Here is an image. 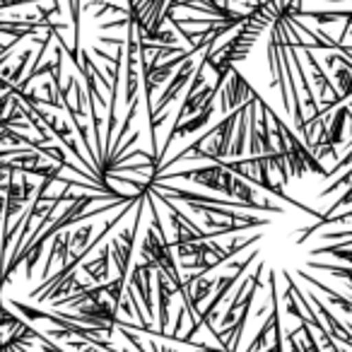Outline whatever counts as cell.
<instances>
[{
	"label": "cell",
	"mask_w": 352,
	"mask_h": 352,
	"mask_svg": "<svg viewBox=\"0 0 352 352\" xmlns=\"http://www.w3.org/2000/svg\"><path fill=\"white\" fill-rule=\"evenodd\" d=\"M152 278H155V268H152L145 258L138 261V263L133 265V273L128 275V285L135 289L147 318H152V311H155V304H152Z\"/></svg>",
	"instance_id": "cell-6"
},
{
	"label": "cell",
	"mask_w": 352,
	"mask_h": 352,
	"mask_svg": "<svg viewBox=\"0 0 352 352\" xmlns=\"http://www.w3.org/2000/svg\"><path fill=\"white\" fill-rule=\"evenodd\" d=\"M268 116H270V121H273L275 147H278V150L285 155V160H287L289 176H292V179H304L309 171H314V174H318V176L326 179L328 169H323L321 160L309 150L307 142L299 140V138L287 128V123H285L283 118L273 111V109H268Z\"/></svg>",
	"instance_id": "cell-2"
},
{
	"label": "cell",
	"mask_w": 352,
	"mask_h": 352,
	"mask_svg": "<svg viewBox=\"0 0 352 352\" xmlns=\"http://www.w3.org/2000/svg\"><path fill=\"white\" fill-rule=\"evenodd\" d=\"M196 352H212V347L208 345V347H203V350H196Z\"/></svg>",
	"instance_id": "cell-11"
},
{
	"label": "cell",
	"mask_w": 352,
	"mask_h": 352,
	"mask_svg": "<svg viewBox=\"0 0 352 352\" xmlns=\"http://www.w3.org/2000/svg\"><path fill=\"white\" fill-rule=\"evenodd\" d=\"M92 232H94L92 225H82L80 230L73 232V236H70V256L82 254V251L92 244V239H89V236H92Z\"/></svg>",
	"instance_id": "cell-10"
},
{
	"label": "cell",
	"mask_w": 352,
	"mask_h": 352,
	"mask_svg": "<svg viewBox=\"0 0 352 352\" xmlns=\"http://www.w3.org/2000/svg\"><path fill=\"white\" fill-rule=\"evenodd\" d=\"M80 268H82V273L87 275L92 285L109 283V278H111V244H104L102 249H99L97 258L85 261Z\"/></svg>",
	"instance_id": "cell-7"
},
{
	"label": "cell",
	"mask_w": 352,
	"mask_h": 352,
	"mask_svg": "<svg viewBox=\"0 0 352 352\" xmlns=\"http://www.w3.org/2000/svg\"><path fill=\"white\" fill-rule=\"evenodd\" d=\"M256 258H258V251H254V254H251L249 258L239 261V268H236L232 275H222V278H217V289H215V294H212L210 304H208L206 309H201V314H198L196 323H193V326H191V331L186 333L188 338H193V336H196V333L201 331V328H210V331H212V321H215L217 307H220V304L225 302V299H227V294H230V289L234 287V285L239 283L241 278H244V273H246V270H249V265L254 263Z\"/></svg>",
	"instance_id": "cell-4"
},
{
	"label": "cell",
	"mask_w": 352,
	"mask_h": 352,
	"mask_svg": "<svg viewBox=\"0 0 352 352\" xmlns=\"http://www.w3.org/2000/svg\"><path fill=\"white\" fill-rule=\"evenodd\" d=\"M157 182H171V179H188V182L198 184V186L208 188V191H215L220 196H230L234 201H241L251 210L270 212V215H283V208L273 206L268 201H261L258 193L254 191L249 182H244L241 176H236L234 171H230L227 166H222L220 162H212L206 166H196V169H184V171H171V174H157L150 176Z\"/></svg>",
	"instance_id": "cell-1"
},
{
	"label": "cell",
	"mask_w": 352,
	"mask_h": 352,
	"mask_svg": "<svg viewBox=\"0 0 352 352\" xmlns=\"http://www.w3.org/2000/svg\"><path fill=\"white\" fill-rule=\"evenodd\" d=\"M155 283H157V299H160V328L157 331H160V338L169 340V333H166V328H169V302L171 297L179 294V289L166 280V275L157 273V270H155Z\"/></svg>",
	"instance_id": "cell-8"
},
{
	"label": "cell",
	"mask_w": 352,
	"mask_h": 352,
	"mask_svg": "<svg viewBox=\"0 0 352 352\" xmlns=\"http://www.w3.org/2000/svg\"><path fill=\"white\" fill-rule=\"evenodd\" d=\"M254 97H258V92H256L254 87L249 85V80L244 78V75L239 73V70H232L230 78H227L225 87H222V99H220V111L230 113L234 111V109L244 107L246 102H251Z\"/></svg>",
	"instance_id": "cell-5"
},
{
	"label": "cell",
	"mask_w": 352,
	"mask_h": 352,
	"mask_svg": "<svg viewBox=\"0 0 352 352\" xmlns=\"http://www.w3.org/2000/svg\"><path fill=\"white\" fill-rule=\"evenodd\" d=\"M140 254L157 273L166 275V280L179 289L182 297L186 294V289H184V278H182V273H179V263H176V258H174V246L166 239V234L157 232L155 227H147L145 236H142Z\"/></svg>",
	"instance_id": "cell-3"
},
{
	"label": "cell",
	"mask_w": 352,
	"mask_h": 352,
	"mask_svg": "<svg viewBox=\"0 0 352 352\" xmlns=\"http://www.w3.org/2000/svg\"><path fill=\"white\" fill-rule=\"evenodd\" d=\"M70 236H73V232H68V230L58 232V234L54 236V244H51L49 258H46V265H44V275H41L44 280L51 278V268H54L56 261H58L60 265L68 261V256H70Z\"/></svg>",
	"instance_id": "cell-9"
}]
</instances>
